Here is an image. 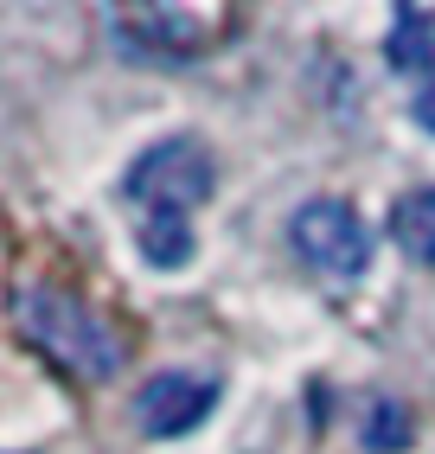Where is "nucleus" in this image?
Returning <instances> with one entry per match:
<instances>
[{"label":"nucleus","mask_w":435,"mask_h":454,"mask_svg":"<svg viewBox=\"0 0 435 454\" xmlns=\"http://www.w3.org/2000/svg\"><path fill=\"white\" fill-rule=\"evenodd\" d=\"M218 403V384L211 378H193V372H161L141 397H135V416H141V429L154 442H173L186 429H199V422L211 416Z\"/></svg>","instance_id":"obj_4"},{"label":"nucleus","mask_w":435,"mask_h":454,"mask_svg":"<svg viewBox=\"0 0 435 454\" xmlns=\"http://www.w3.org/2000/svg\"><path fill=\"white\" fill-rule=\"evenodd\" d=\"M13 320L20 333L33 340L45 358H58L71 378H90V384H103L122 372V340H115V326L103 314H90L77 294L65 288H20L13 294Z\"/></svg>","instance_id":"obj_1"},{"label":"nucleus","mask_w":435,"mask_h":454,"mask_svg":"<svg viewBox=\"0 0 435 454\" xmlns=\"http://www.w3.org/2000/svg\"><path fill=\"white\" fill-rule=\"evenodd\" d=\"M410 115H416V122H423V129L435 135V83H429V90H423V97H416V109H410Z\"/></svg>","instance_id":"obj_9"},{"label":"nucleus","mask_w":435,"mask_h":454,"mask_svg":"<svg viewBox=\"0 0 435 454\" xmlns=\"http://www.w3.org/2000/svg\"><path fill=\"white\" fill-rule=\"evenodd\" d=\"M289 237H295L301 262L320 269V276H333V282L365 276V262H371V231H365V218L346 199H307L295 211Z\"/></svg>","instance_id":"obj_3"},{"label":"nucleus","mask_w":435,"mask_h":454,"mask_svg":"<svg viewBox=\"0 0 435 454\" xmlns=\"http://www.w3.org/2000/svg\"><path fill=\"white\" fill-rule=\"evenodd\" d=\"M211 154L193 135H173V141H154L147 154L122 173V199L141 205V211H193L199 199H211Z\"/></svg>","instance_id":"obj_2"},{"label":"nucleus","mask_w":435,"mask_h":454,"mask_svg":"<svg viewBox=\"0 0 435 454\" xmlns=\"http://www.w3.org/2000/svg\"><path fill=\"white\" fill-rule=\"evenodd\" d=\"M135 244L154 269H179V262H193V224H186V211H141Z\"/></svg>","instance_id":"obj_5"},{"label":"nucleus","mask_w":435,"mask_h":454,"mask_svg":"<svg viewBox=\"0 0 435 454\" xmlns=\"http://www.w3.org/2000/svg\"><path fill=\"white\" fill-rule=\"evenodd\" d=\"M391 237H397V250H403V256L435 262V192L397 199V211H391Z\"/></svg>","instance_id":"obj_7"},{"label":"nucleus","mask_w":435,"mask_h":454,"mask_svg":"<svg viewBox=\"0 0 435 454\" xmlns=\"http://www.w3.org/2000/svg\"><path fill=\"white\" fill-rule=\"evenodd\" d=\"M403 442H410V416H403L397 403H378V410H371L365 416V448H403Z\"/></svg>","instance_id":"obj_8"},{"label":"nucleus","mask_w":435,"mask_h":454,"mask_svg":"<svg viewBox=\"0 0 435 454\" xmlns=\"http://www.w3.org/2000/svg\"><path fill=\"white\" fill-rule=\"evenodd\" d=\"M384 58H391L397 71H429V58H435V20L416 13V7H397L391 39H384Z\"/></svg>","instance_id":"obj_6"}]
</instances>
